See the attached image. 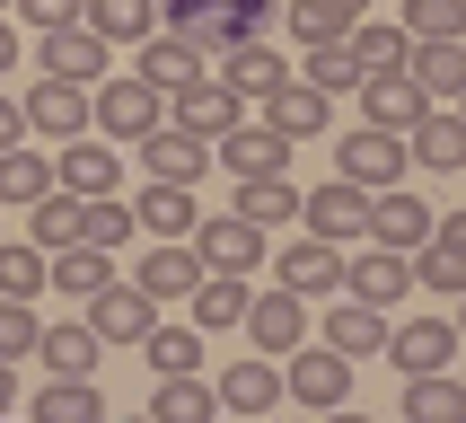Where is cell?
I'll list each match as a JSON object with an SVG mask.
<instances>
[{
    "instance_id": "cell-1",
    "label": "cell",
    "mask_w": 466,
    "mask_h": 423,
    "mask_svg": "<svg viewBox=\"0 0 466 423\" xmlns=\"http://www.w3.org/2000/svg\"><path fill=\"white\" fill-rule=\"evenodd\" d=\"M273 18H282V0H158V26L185 36L203 62H220L229 45H256Z\"/></svg>"
},
{
    "instance_id": "cell-2",
    "label": "cell",
    "mask_w": 466,
    "mask_h": 423,
    "mask_svg": "<svg viewBox=\"0 0 466 423\" xmlns=\"http://www.w3.org/2000/svg\"><path fill=\"white\" fill-rule=\"evenodd\" d=\"M158 115H167V88L141 79V71H115V79L88 88V132H106V141H141Z\"/></svg>"
},
{
    "instance_id": "cell-3",
    "label": "cell",
    "mask_w": 466,
    "mask_h": 423,
    "mask_svg": "<svg viewBox=\"0 0 466 423\" xmlns=\"http://www.w3.org/2000/svg\"><path fill=\"white\" fill-rule=\"evenodd\" d=\"M299 221H309V238H326V247H361L370 238V185L326 177L317 194H299Z\"/></svg>"
},
{
    "instance_id": "cell-4",
    "label": "cell",
    "mask_w": 466,
    "mask_h": 423,
    "mask_svg": "<svg viewBox=\"0 0 466 423\" xmlns=\"http://www.w3.org/2000/svg\"><path fill=\"white\" fill-rule=\"evenodd\" d=\"M343 291H352V300H370V309H396V300L414 291V256H405V247L361 238V247H343Z\"/></svg>"
},
{
    "instance_id": "cell-5",
    "label": "cell",
    "mask_w": 466,
    "mask_h": 423,
    "mask_svg": "<svg viewBox=\"0 0 466 423\" xmlns=\"http://www.w3.org/2000/svg\"><path fill=\"white\" fill-rule=\"evenodd\" d=\"M238 115H247V98H238V88H229L220 71H211V62H203L194 79H177V88H167V124L203 132V141H211V132H229Z\"/></svg>"
},
{
    "instance_id": "cell-6",
    "label": "cell",
    "mask_w": 466,
    "mask_h": 423,
    "mask_svg": "<svg viewBox=\"0 0 466 423\" xmlns=\"http://www.w3.org/2000/svg\"><path fill=\"white\" fill-rule=\"evenodd\" d=\"M282 397H299V406H317V415H326V406H343V397H352V362H343L335 344H290V370H282Z\"/></svg>"
},
{
    "instance_id": "cell-7",
    "label": "cell",
    "mask_w": 466,
    "mask_h": 423,
    "mask_svg": "<svg viewBox=\"0 0 466 423\" xmlns=\"http://www.w3.org/2000/svg\"><path fill=\"white\" fill-rule=\"evenodd\" d=\"M405 168H414V159H405V132H388V124H361V132H343V141H335V177L370 185V194L396 185Z\"/></svg>"
},
{
    "instance_id": "cell-8",
    "label": "cell",
    "mask_w": 466,
    "mask_h": 423,
    "mask_svg": "<svg viewBox=\"0 0 466 423\" xmlns=\"http://www.w3.org/2000/svg\"><path fill=\"white\" fill-rule=\"evenodd\" d=\"M238 326H247V344H256V353H290V344L309 335V300H299L290 283H273V291H247Z\"/></svg>"
},
{
    "instance_id": "cell-9",
    "label": "cell",
    "mask_w": 466,
    "mask_h": 423,
    "mask_svg": "<svg viewBox=\"0 0 466 423\" xmlns=\"http://www.w3.org/2000/svg\"><path fill=\"white\" fill-rule=\"evenodd\" d=\"M35 62H45L53 79H79V88H88V79H106L115 71V45H106L97 26H45V36H35Z\"/></svg>"
},
{
    "instance_id": "cell-10",
    "label": "cell",
    "mask_w": 466,
    "mask_h": 423,
    "mask_svg": "<svg viewBox=\"0 0 466 423\" xmlns=\"http://www.w3.org/2000/svg\"><path fill=\"white\" fill-rule=\"evenodd\" d=\"M256 106H264V124L282 132V141H317V132H326V106H335V98H326L317 79L282 71V79H273V88H264Z\"/></svg>"
},
{
    "instance_id": "cell-11",
    "label": "cell",
    "mask_w": 466,
    "mask_h": 423,
    "mask_svg": "<svg viewBox=\"0 0 466 423\" xmlns=\"http://www.w3.org/2000/svg\"><path fill=\"white\" fill-rule=\"evenodd\" d=\"M194 256H203V273H256L264 264V230L256 221H238V212H220V221H194Z\"/></svg>"
},
{
    "instance_id": "cell-12",
    "label": "cell",
    "mask_w": 466,
    "mask_h": 423,
    "mask_svg": "<svg viewBox=\"0 0 466 423\" xmlns=\"http://www.w3.org/2000/svg\"><path fill=\"white\" fill-rule=\"evenodd\" d=\"M150 317H158V300L141 283H115V273H106V283L88 291V326H97V344H141Z\"/></svg>"
},
{
    "instance_id": "cell-13",
    "label": "cell",
    "mask_w": 466,
    "mask_h": 423,
    "mask_svg": "<svg viewBox=\"0 0 466 423\" xmlns=\"http://www.w3.org/2000/svg\"><path fill=\"white\" fill-rule=\"evenodd\" d=\"M431 221H441V212L422 203V194H414V185H405V177L370 194V238H379V247H405V256H414L422 238H431Z\"/></svg>"
},
{
    "instance_id": "cell-14",
    "label": "cell",
    "mask_w": 466,
    "mask_h": 423,
    "mask_svg": "<svg viewBox=\"0 0 466 423\" xmlns=\"http://www.w3.org/2000/svg\"><path fill=\"white\" fill-rule=\"evenodd\" d=\"M211 159H220L229 177H282V168H290V141L273 124H247V115H238L229 132H211Z\"/></svg>"
},
{
    "instance_id": "cell-15",
    "label": "cell",
    "mask_w": 466,
    "mask_h": 423,
    "mask_svg": "<svg viewBox=\"0 0 466 423\" xmlns=\"http://www.w3.org/2000/svg\"><path fill=\"white\" fill-rule=\"evenodd\" d=\"M18 115H26V132H45V141H71V132H88V88L45 71V79L18 98Z\"/></svg>"
},
{
    "instance_id": "cell-16",
    "label": "cell",
    "mask_w": 466,
    "mask_h": 423,
    "mask_svg": "<svg viewBox=\"0 0 466 423\" xmlns=\"http://www.w3.org/2000/svg\"><path fill=\"white\" fill-rule=\"evenodd\" d=\"M141 168H150V177H167V185H203V168H211V141L158 115V124L141 132Z\"/></svg>"
},
{
    "instance_id": "cell-17",
    "label": "cell",
    "mask_w": 466,
    "mask_h": 423,
    "mask_svg": "<svg viewBox=\"0 0 466 423\" xmlns=\"http://www.w3.org/2000/svg\"><path fill=\"white\" fill-rule=\"evenodd\" d=\"M405 71H414V88L431 106H458V88H466V36H414V45H405Z\"/></svg>"
},
{
    "instance_id": "cell-18",
    "label": "cell",
    "mask_w": 466,
    "mask_h": 423,
    "mask_svg": "<svg viewBox=\"0 0 466 423\" xmlns=\"http://www.w3.org/2000/svg\"><path fill=\"white\" fill-rule=\"evenodd\" d=\"M414 291H466V221L458 212H441V221H431V238H422L414 247Z\"/></svg>"
},
{
    "instance_id": "cell-19",
    "label": "cell",
    "mask_w": 466,
    "mask_h": 423,
    "mask_svg": "<svg viewBox=\"0 0 466 423\" xmlns=\"http://www.w3.org/2000/svg\"><path fill=\"white\" fill-rule=\"evenodd\" d=\"M405 379L414 370H449V353H458V326L449 317H405V326H388V344H379Z\"/></svg>"
},
{
    "instance_id": "cell-20",
    "label": "cell",
    "mask_w": 466,
    "mask_h": 423,
    "mask_svg": "<svg viewBox=\"0 0 466 423\" xmlns=\"http://www.w3.org/2000/svg\"><path fill=\"white\" fill-rule=\"evenodd\" d=\"M405 159L414 168H466V115L458 106H422L405 124Z\"/></svg>"
},
{
    "instance_id": "cell-21",
    "label": "cell",
    "mask_w": 466,
    "mask_h": 423,
    "mask_svg": "<svg viewBox=\"0 0 466 423\" xmlns=\"http://www.w3.org/2000/svg\"><path fill=\"white\" fill-rule=\"evenodd\" d=\"M132 283H141V291H150V300H158V309H177V300H185V291H194V283H203V256H194V238H158V247H150V256H141V273H132Z\"/></svg>"
},
{
    "instance_id": "cell-22",
    "label": "cell",
    "mask_w": 466,
    "mask_h": 423,
    "mask_svg": "<svg viewBox=\"0 0 466 423\" xmlns=\"http://www.w3.org/2000/svg\"><path fill=\"white\" fill-rule=\"evenodd\" d=\"M352 88H361V124H388V132H405L422 106H431V98L414 88V71H361Z\"/></svg>"
},
{
    "instance_id": "cell-23",
    "label": "cell",
    "mask_w": 466,
    "mask_h": 423,
    "mask_svg": "<svg viewBox=\"0 0 466 423\" xmlns=\"http://www.w3.org/2000/svg\"><path fill=\"white\" fill-rule=\"evenodd\" d=\"M361 18H370V0H282V26L299 45H343Z\"/></svg>"
},
{
    "instance_id": "cell-24",
    "label": "cell",
    "mask_w": 466,
    "mask_h": 423,
    "mask_svg": "<svg viewBox=\"0 0 466 423\" xmlns=\"http://www.w3.org/2000/svg\"><path fill=\"white\" fill-rule=\"evenodd\" d=\"M115 177H124L115 141H88V132H71V141H62V168H53V185H71V194H115Z\"/></svg>"
},
{
    "instance_id": "cell-25",
    "label": "cell",
    "mask_w": 466,
    "mask_h": 423,
    "mask_svg": "<svg viewBox=\"0 0 466 423\" xmlns=\"http://www.w3.org/2000/svg\"><path fill=\"white\" fill-rule=\"evenodd\" d=\"M220 406L229 415H273L282 406V370H273V353H247V362H229V379H220Z\"/></svg>"
},
{
    "instance_id": "cell-26",
    "label": "cell",
    "mask_w": 466,
    "mask_h": 423,
    "mask_svg": "<svg viewBox=\"0 0 466 423\" xmlns=\"http://www.w3.org/2000/svg\"><path fill=\"white\" fill-rule=\"evenodd\" d=\"M132 221H141L150 238H185L194 221H203V212H194V185H167V177H150L141 194H132Z\"/></svg>"
},
{
    "instance_id": "cell-27",
    "label": "cell",
    "mask_w": 466,
    "mask_h": 423,
    "mask_svg": "<svg viewBox=\"0 0 466 423\" xmlns=\"http://www.w3.org/2000/svg\"><path fill=\"white\" fill-rule=\"evenodd\" d=\"M79 203H88V194H71V185H45V194H35V203H26V238H35V247H79Z\"/></svg>"
},
{
    "instance_id": "cell-28",
    "label": "cell",
    "mask_w": 466,
    "mask_h": 423,
    "mask_svg": "<svg viewBox=\"0 0 466 423\" xmlns=\"http://www.w3.org/2000/svg\"><path fill=\"white\" fill-rule=\"evenodd\" d=\"M326 344H335L343 362L379 353V344H388V309H370V300H335V309H326Z\"/></svg>"
},
{
    "instance_id": "cell-29",
    "label": "cell",
    "mask_w": 466,
    "mask_h": 423,
    "mask_svg": "<svg viewBox=\"0 0 466 423\" xmlns=\"http://www.w3.org/2000/svg\"><path fill=\"white\" fill-rule=\"evenodd\" d=\"M238 221H256L273 238L282 221H299V185L290 177H238Z\"/></svg>"
},
{
    "instance_id": "cell-30",
    "label": "cell",
    "mask_w": 466,
    "mask_h": 423,
    "mask_svg": "<svg viewBox=\"0 0 466 423\" xmlns=\"http://www.w3.org/2000/svg\"><path fill=\"white\" fill-rule=\"evenodd\" d=\"M35 353H45V370H79V379H88L106 344H97L88 317H62V326H35Z\"/></svg>"
},
{
    "instance_id": "cell-31",
    "label": "cell",
    "mask_w": 466,
    "mask_h": 423,
    "mask_svg": "<svg viewBox=\"0 0 466 423\" xmlns=\"http://www.w3.org/2000/svg\"><path fill=\"white\" fill-rule=\"evenodd\" d=\"M220 397L194 379V370H158V397H150V423H211Z\"/></svg>"
},
{
    "instance_id": "cell-32",
    "label": "cell",
    "mask_w": 466,
    "mask_h": 423,
    "mask_svg": "<svg viewBox=\"0 0 466 423\" xmlns=\"http://www.w3.org/2000/svg\"><path fill=\"white\" fill-rule=\"evenodd\" d=\"M282 283L299 291V300L335 291V283H343V247H326V238H299V247H282Z\"/></svg>"
},
{
    "instance_id": "cell-33",
    "label": "cell",
    "mask_w": 466,
    "mask_h": 423,
    "mask_svg": "<svg viewBox=\"0 0 466 423\" xmlns=\"http://www.w3.org/2000/svg\"><path fill=\"white\" fill-rule=\"evenodd\" d=\"M79 26H97L106 45H141L158 26V0H79Z\"/></svg>"
},
{
    "instance_id": "cell-34",
    "label": "cell",
    "mask_w": 466,
    "mask_h": 423,
    "mask_svg": "<svg viewBox=\"0 0 466 423\" xmlns=\"http://www.w3.org/2000/svg\"><path fill=\"white\" fill-rule=\"evenodd\" d=\"M238 309H247V273H203V283L185 291V317H194V326H238Z\"/></svg>"
},
{
    "instance_id": "cell-35",
    "label": "cell",
    "mask_w": 466,
    "mask_h": 423,
    "mask_svg": "<svg viewBox=\"0 0 466 423\" xmlns=\"http://www.w3.org/2000/svg\"><path fill=\"white\" fill-rule=\"evenodd\" d=\"M106 273H115V256H106V247H88V238H79V247H53V256H45V283H53V291H71V300H88Z\"/></svg>"
},
{
    "instance_id": "cell-36",
    "label": "cell",
    "mask_w": 466,
    "mask_h": 423,
    "mask_svg": "<svg viewBox=\"0 0 466 423\" xmlns=\"http://www.w3.org/2000/svg\"><path fill=\"white\" fill-rule=\"evenodd\" d=\"M405 26H388V18H361L352 36H343V53H352V71H405Z\"/></svg>"
},
{
    "instance_id": "cell-37",
    "label": "cell",
    "mask_w": 466,
    "mask_h": 423,
    "mask_svg": "<svg viewBox=\"0 0 466 423\" xmlns=\"http://www.w3.org/2000/svg\"><path fill=\"white\" fill-rule=\"evenodd\" d=\"M132 71H141V79H158V88H177V79H194V71H203V53L185 45V36H167V26H150Z\"/></svg>"
},
{
    "instance_id": "cell-38",
    "label": "cell",
    "mask_w": 466,
    "mask_h": 423,
    "mask_svg": "<svg viewBox=\"0 0 466 423\" xmlns=\"http://www.w3.org/2000/svg\"><path fill=\"white\" fill-rule=\"evenodd\" d=\"M141 362H150V370H194V362H203V326H194V317H185V326H177V317H150Z\"/></svg>"
},
{
    "instance_id": "cell-39",
    "label": "cell",
    "mask_w": 466,
    "mask_h": 423,
    "mask_svg": "<svg viewBox=\"0 0 466 423\" xmlns=\"http://www.w3.org/2000/svg\"><path fill=\"white\" fill-rule=\"evenodd\" d=\"M79 238L115 256V247H132V238H141V221H132L124 194H88V203H79Z\"/></svg>"
},
{
    "instance_id": "cell-40",
    "label": "cell",
    "mask_w": 466,
    "mask_h": 423,
    "mask_svg": "<svg viewBox=\"0 0 466 423\" xmlns=\"http://www.w3.org/2000/svg\"><path fill=\"white\" fill-rule=\"evenodd\" d=\"M282 71H290V62L264 45V36H256V45H229V53H220V79H229L238 98H264V88H273Z\"/></svg>"
},
{
    "instance_id": "cell-41",
    "label": "cell",
    "mask_w": 466,
    "mask_h": 423,
    "mask_svg": "<svg viewBox=\"0 0 466 423\" xmlns=\"http://www.w3.org/2000/svg\"><path fill=\"white\" fill-rule=\"evenodd\" d=\"M35 415H45V423H97L106 406H97V388H88L79 370H53L45 388H35Z\"/></svg>"
},
{
    "instance_id": "cell-42",
    "label": "cell",
    "mask_w": 466,
    "mask_h": 423,
    "mask_svg": "<svg viewBox=\"0 0 466 423\" xmlns=\"http://www.w3.org/2000/svg\"><path fill=\"white\" fill-rule=\"evenodd\" d=\"M466 415V388L441 379V370H414V388H405V423H458Z\"/></svg>"
},
{
    "instance_id": "cell-43",
    "label": "cell",
    "mask_w": 466,
    "mask_h": 423,
    "mask_svg": "<svg viewBox=\"0 0 466 423\" xmlns=\"http://www.w3.org/2000/svg\"><path fill=\"white\" fill-rule=\"evenodd\" d=\"M45 185H53V168L26 150V141H9V150H0V203H18V212H26Z\"/></svg>"
},
{
    "instance_id": "cell-44",
    "label": "cell",
    "mask_w": 466,
    "mask_h": 423,
    "mask_svg": "<svg viewBox=\"0 0 466 423\" xmlns=\"http://www.w3.org/2000/svg\"><path fill=\"white\" fill-rule=\"evenodd\" d=\"M45 291V247L18 238V247H0V300H35Z\"/></svg>"
},
{
    "instance_id": "cell-45",
    "label": "cell",
    "mask_w": 466,
    "mask_h": 423,
    "mask_svg": "<svg viewBox=\"0 0 466 423\" xmlns=\"http://www.w3.org/2000/svg\"><path fill=\"white\" fill-rule=\"evenodd\" d=\"M405 36H466V0H396Z\"/></svg>"
},
{
    "instance_id": "cell-46",
    "label": "cell",
    "mask_w": 466,
    "mask_h": 423,
    "mask_svg": "<svg viewBox=\"0 0 466 423\" xmlns=\"http://www.w3.org/2000/svg\"><path fill=\"white\" fill-rule=\"evenodd\" d=\"M299 79H317L326 98H343V88H352L361 71H352V53H343V45H309V62H299Z\"/></svg>"
},
{
    "instance_id": "cell-47",
    "label": "cell",
    "mask_w": 466,
    "mask_h": 423,
    "mask_svg": "<svg viewBox=\"0 0 466 423\" xmlns=\"http://www.w3.org/2000/svg\"><path fill=\"white\" fill-rule=\"evenodd\" d=\"M35 353V300H0V362Z\"/></svg>"
},
{
    "instance_id": "cell-48",
    "label": "cell",
    "mask_w": 466,
    "mask_h": 423,
    "mask_svg": "<svg viewBox=\"0 0 466 423\" xmlns=\"http://www.w3.org/2000/svg\"><path fill=\"white\" fill-rule=\"evenodd\" d=\"M9 9H18L35 36H45V26H71V18H79V0H9Z\"/></svg>"
},
{
    "instance_id": "cell-49",
    "label": "cell",
    "mask_w": 466,
    "mask_h": 423,
    "mask_svg": "<svg viewBox=\"0 0 466 423\" xmlns=\"http://www.w3.org/2000/svg\"><path fill=\"white\" fill-rule=\"evenodd\" d=\"M9 141H26V115H18V98H0V150Z\"/></svg>"
},
{
    "instance_id": "cell-50",
    "label": "cell",
    "mask_w": 466,
    "mask_h": 423,
    "mask_svg": "<svg viewBox=\"0 0 466 423\" xmlns=\"http://www.w3.org/2000/svg\"><path fill=\"white\" fill-rule=\"evenodd\" d=\"M0 71H18V26H9V9H0Z\"/></svg>"
},
{
    "instance_id": "cell-51",
    "label": "cell",
    "mask_w": 466,
    "mask_h": 423,
    "mask_svg": "<svg viewBox=\"0 0 466 423\" xmlns=\"http://www.w3.org/2000/svg\"><path fill=\"white\" fill-rule=\"evenodd\" d=\"M18 406V362H0V415Z\"/></svg>"
},
{
    "instance_id": "cell-52",
    "label": "cell",
    "mask_w": 466,
    "mask_h": 423,
    "mask_svg": "<svg viewBox=\"0 0 466 423\" xmlns=\"http://www.w3.org/2000/svg\"><path fill=\"white\" fill-rule=\"evenodd\" d=\"M0 9H9V0H0Z\"/></svg>"
}]
</instances>
